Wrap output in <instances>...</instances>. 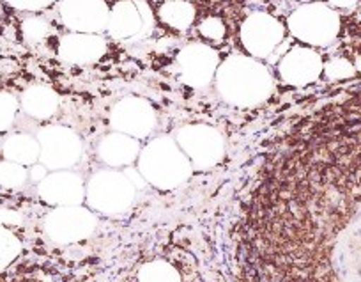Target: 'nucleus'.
<instances>
[{
    "mask_svg": "<svg viewBox=\"0 0 361 282\" xmlns=\"http://www.w3.org/2000/svg\"><path fill=\"white\" fill-rule=\"evenodd\" d=\"M245 242L253 282H361V134L282 156Z\"/></svg>",
    "mask_w": 361,
    "mask_h": 282,
    "instance_id": "obj_1",
    "label": "nucleus"
},
{
    "mask_svg": "<svg viewBox=\"0 0 361 282\" xmlns=\"http://www.w3.org/2000/svg\"><path fill=\"white\" fill-rule=\"evenodd\" d=\"M214 80L221 100L239 109L260 105L275 90L269 69L259 59L243 54H232L220 62Z\"/></svg>",
    "mask_w": 361,
    "mask_h": 282,
    "instance_id": "obj_2",
    "label": "nucleus"
},
{
    "mask_svg": "<svg viewBox=\"0 0 361 282\" xmlns=\"http://www.w3.org/2000/svg\"><path fill=\"white\" fill-rule=\"evenodd\" d=\"M287 27L307 47H329L338 37L340 16L326 2H305L290 13Z\"/></svg>",
    "mask_w": 361,
    "mask_h": 282,
    "instance_id": "obj_3",
    "label": "nucleus"
},
{
    "mask_svg": "<svg viewBox=\"0 0 361 282\" xmlns=\"http://www.w3.org/2000/svg\"><path fill=\"white\" fill-rule=\"evenodd\" d=\"M140 169L158 187H176L190 172L185 153L170 137H158L145 146L140 155Z\"/></svg>",
    "mask_w": 361,
    "mask_h": 282,
    "instance_id": "obj_4",
    "label": "nucleus"
},
{
    "mask_svg": "<svg viewBox=\"0 0 361 282\" xmlns=\"http://www.w3.org/2000/svg\"><path fill=\"white\" fill-rule=\"evenodd\" d=\"M110 37L124 43L145 40L154 30V15L145 0H119L110 9Z\"/></svg>",
    "mask_w": 361,
    "mask_h": 282,
    "instance_id": "obj_5",
    "label": "nucleus"
},
{
    "mask_svg": "<svg viewBox=\"0 0 361 282\" xmlns=\"http://www.w3.org/2000/svg\"><path fill=\"white\" fill-rule=\"evenodd\" d=\"M239 37L250 57L264 61L280 48L286 37V27L276 16L257 11L246 16L241 23Z\"/></svg>",
    "mask_w": 361,
    "mask_h": 282,
    "instance_id": "obj_6",
    "label": "nucleus"
},
{
    "mask_svg": "<svg viewBox=\"0 0 361 282\" xmlns=\"http://www.w3.org/2000/svg\"><path fill=\"white\" fill-rule=\"evenodd\" d=\"M220 66V55L206 43H190L177 54L180 82L193 89H204L214 80Z\"/></svg>",
    "mask_w": 361,
    "mask_h": 282,
    "instance_id": "obj_7",
    "label": "nucleus"
},
{
    "mask_svg": "<svg viewBox=\"0 0 361 282\" xmlns=\"http://www.w3.org/2000/svg\"><path fill=\"white\" fill-rule=\"evenodd\" d=\"M158 123L156 110L147 100L123 98L110 110V127L116 131L133 139H145L152 134Z\"/></svg>",
    "mask_w": 361,
    "mask_h": 282,
    "instance_id": "obj_8",
    "label": "nucleus"
},
{
    "mask_svg": "<svg viewBox=\"0 0 361 282\" xmlns=\"http://www.w3.org/2000/svg\"><path fill=\"white\" fill-rule=\"evenodd\" d=\"M39 158L50 169H62L78 162L82 142L78 135L66 127H44L37 134Z\"/></svg>",
    "mask_w": 361,
    "mask_h": 282,
    "instance_id": "obj_9",
    "label": "nucleus"
},
{
    "mask_svg": "<svg viewBox=\"0 0 361 282\" xmlns=\"http://www.w3.org/2000/svg\"><path fill=\"white\" fill-rule=\"evenodd\" d=\"M177 146L195 165L207 167L216 163L224 155L225 142L220 131L207 124H190L177 131Z\"/></svg>",
    "mask_w": 361,
    "mask_h": 282,
    "instance_id": "obj_10",
    "label": "nucleus"
},
{
    "mask_svg": "<svg viewBox=\"0 0 361 282\" xmlns=\"http://www.w3.org/2000/svg\"><path fill=\"white\" fill-rule=\"evenodd\" d=\"M59 15L71 33L102 34L109 25L110 8L105 0H62Z\"/></svg>",
    "mask_w": 361,
    "mask_h": 282,
    "instance_id": "obj_11",
    "label": "nucleus"
},
{
    "mask_svg": "<svg viewBox=\"0 0 361 282\" xmlns=\"http://www.w3.org/2000/svg\"><path fill=\"white\" fill-rule=\"evenodd\" d=\"M89 197L94 208L106 213H116L126 210L131 203L133 187L124 174L99 172L90 181Z\"/></svg>",
    "mask_w": 361,
    "mask_h": 282,
    "instance_id": "obj_12",
    "label": "nucleus"
},
{
    "mask_svg": "<svg viewBox=\"0 0 361 282\" xmlns=\"http://www.w3.org/2000/svg\"><path fill=\"white\" fill-rule=\"evenodd\" d=\"M324 71V62L312 47H293L279 62V75L287 86H308L319 80Z\"/></svg>",
    "mask_w": 361,
    "mask_h": 282,
    "instance_id": "obj_13",
    "label": "nucleus"
},
{
    "mask_svg": "<svg viewBox=\"0 0 361 282\" xmlns=\"http://www.w3.org/2000/svg\"><path fill=\"white\" fill-rule=\"evenodd\" d=\"M109 50V43L102 34L68 33L61 37L57 55L68 64L85 66L98 62Z\"/></svg>",
    "mask_w": 361,
    "mask_h": 282,
    "instance_id": "obj_14",
    "label": "nucleus"
},
{
    "mask_svg": "<svg viewBox=\"0 0 361 282\" xmlns=\"http://www.w3.org/2000/svg\"><path fill=\"white\" fill-rule=\"evenodd\" d=\"M92 217L78 208H66L51 213L47 221V231L57 242H75L83 238L92 229Z\"/></svg>",
    "mask_w": 361,
    "mask_h": 282,
    "instance_id": "obj_15",
    "label": "nucleus"
},
{
    "mask_svg": "<svg viewBox=\"0 0 361 282\" xmlns=\"http://www.w3.org/2000/svg\"><path fill=\"white\" fill-rule=\"evenodd\" d=\"M39 194L44 197V201H48V203H78L80 197H82L83 194L82 181H80L75 174H51L50 177H47V180L41 183Z\"/></svg>",
    "mask_w": 361,
    "mask_h": 282,
    "instance_id": "obj_16",
    "label": "nucleus"
},
{
    "mask_svg": "<svg viewBox=\"0 0 361 282\" xmlns=\"http://www.w3.org/2000/svg\"><path fill=\"white\" fill-rule=\"evenodd\" d=\"M20 105L29 117L44 121L50 119L57 112L59 96L54 89L47 86H30L29 89L23 90Z\"/></svg>",
    "mask_w": 361,
    "mask_h": 282,
    "instance_id": "obj_17",
    "label": "nucleus"
},
{
    "mask_svg": "<svg viewBox=\"0 0 361 282\" xmlns=\"http://www.w3.org/2000/svg\"><path fill=\"white\" fill-rule=\"evenodd\" d=\"M99 156L110 165H124L133 162L138 156V139L114 131L99 142Z\"/></svg>",
    "mask_w": 361,
    "mask_h": 282,
    "instance_id": "obj_18",
    "label": "nucleus"
},
{
    "mask_svg": "<svg viewBox=\"0 0 361 282\" xmlns=\"http://www.w3.org/2000/svg\"><path fill=\"white\" fill-rule=\"evenodd\" d=\"M197 9L190 0H165L158 9V16L166 27L185 33L195 22Z\"/></svg>",
    "mask_w": 361,
    "mask_h": 282,
    "instance_id": "obj_19",
    "label": "nucleus"
},
{
    "mask_svg": "<svg viewBox=\"0 0 361 282\" xmlns=\"http://www.w3.org/2000/svg\"><path fill=\"white\" fill-rule=\"evenodd\" d=\"M2 151H4V156L9 162L29 165V163H34L39 158V142L32 135L15 134L6 139Z\"/></svg>",
    "mask_w": 361,
    "mask_h": 282,
    "instance_id": "obj_20",
    "label": "nucleus"
},
{
    "mask_svg": "<svg viewBox=\"0 0 361 282\" xmlns=\"http://www.w3.org/2000/svg\"><path fill=\"white\" fill-rule=\"evenodd\" d=\"M51 33H54V29H51L50 22L44 20L43 16H29V18L23 20L22 23L23 40L29 45L41 43V41L47 40Z\"/></svg>",
    "mask_w": 361,
    "mask_h": 282,
    "instance_id": "obj_21",
    "label": "nucleus"
},
{
    "mask_svg": "<svg viewBox=\"0 0 361 282\" xmlns=\"http://www.w3.org/2000/svg\"><path fill=\"white\" fill-rule=\"evenodd\" d=\"M20 249L22 245H20L18 238L8 228L0 224V271L11 264V261L18 256Z\"/></svg>",
    "mask_w": 361,
    "mask_h": 282,
    "instance_id": "obj_22",
    "label": "nucleus"
},
{
    "mask_svg": "<svg viewBox=\"0 0 361 282\" xmlns=\"http://www.w3.org/2000/svg\"><path fill=\"white\" fill-rule=\"evenodd\" d=\"M27 172L23 165L15 162L0 163V184L8 188H18L25 183Z\"/></svg>",
    "mask_w": 361,
    "mask_h": 282,
    "instance_id": "obj_23",
    "label": "nucleus"
},
{
    "mask_svg": "<svg viewBox=\"0 0 361 282\" xmlns=\"http://www.w3.org/2000/svg\"><path fill=\"white\" fill-rule=\"evenodd\" d=\"M18 114V100L13 94L0 90V131H6L15 123Z\"/></svg>",
    "mask_w": 361,
    "mask_h": 282,
    "instance_id": "obj_24",
    "label": "nucleus"
},
{
    "mask_svg": "<svg viewBox=\"0 0 361 282\" xmlns=\"http://www.w3.org/2000/svg\"><path fill=\"white\" fill-rule=\"evenodd\" d=\"M140 282H179V278L165 263H152L142 270Z\"/></svg>",
    "mask_w": 361,
    "mask_h": 282,
    "instance_id": "obj_25",
    "label": "nucleus"
},
{
    "mask_svg": "<svg viewBox=\"0 0 361 282\" xmlns=\"http://www.w3.org/2000/svg\"><path fill=\"white\" fill-rule=\"evenodd\" d=\"M354 73H356V68L353 62L343 57H335L324 64V75L329 80H345L354 76Z\"/></svg>",
    "mask_w": 361,
    "mask_h": 282,
    "instance_id": "obj_26",
    "label": "nucleus"
},
{
    "mask_svg": "<svg viewBox=\"0 0 361 282\" xmlns=\"http://www.w3.org/2000/svg\"><path fill=\"white\" fill-rule=\"evenodd\" d=\"M199 33L204 40L216 43V41L224 40L227 29H225V23L221 18H218V16H207V18H204L200 22Z\"/></svg>",
    "mask_w": 361,
    "mask_h": 282,
    "instance_id": "obj_27",
    "label": "nucleus"
},
{
    "mask_svg": "<svg viewBox=\"0 0 361 282\" xmlns=\"http://www.w3.org/2000/svg\"><path fill=\"white\" fill-rule=\"evenodd\" d=\"M6 4H9L11 8L20 9V11H43V9L50 8L55 0H4Z\"/></svg>",
    "mask_w": 361,
    "mask_h": 282,
    "instance_id": "obj_28",
    "label": "nucleus"
},
{
    "mask_svg": "<svg viewBox=\"0 0 361 282\" xmlns=\"http://www.w3.org/2000/svg\"><path fill=\"white\" fill-rule=\"evenodd\" d=\"M333 9H350L357 4V0H328Z\"/></svg>",
    "mask_w": 361,
    "mask_h": 282,
    "instance_id": "obj_29",
    "label": "nucleus"
},
{
    "mask_svg": "<svg viewBox=\"0 0 361 282\" xmlns=\"http://www.w3.org/2000/svg\"><path fill=\"white\" fill-rule=\"evenodd\" d=\"M300 2H303V4H305V2H312V0H300Z\"/></svg>",
    "mask_w": 361,
    "mask_h": 282,
    "instance_id": "obj_30",
    "label": "nucleus"
}]
</instances>
